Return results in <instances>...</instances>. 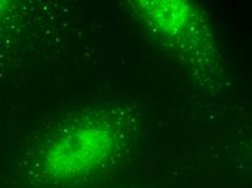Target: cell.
Instances as JSON below:
<instances>
[{"mask_svg": "<svg viewBox=\"0 0 252 188\" xmlns=\"http://www.w3.org/2000/svg\"><path fill=\"white\" fill-rule=\"evenodd\" d=\"M10 10H11V3L6 0H0V23L6 19Z\"/></svg>", "mask_w": 252, "mask_h": 188, "instance_id": "cell-2", "label": "cell"}, {"mask_svg": "<svg viewBox=\"0 0 252 188\" xmlns=\"http://www.w3.org/2000/svg\"><path fill=\"white\" fill-rule=\"evenodd\" d=\"M120 133L111 120L83 117L58 130L41 153L40 170L47 180L66 183L86 177L111 160Z\"/></svg>", "mask_w": 252, "mask_h": 188, "instance_id": "cell-1", "label": "cell"}]
</instances>
